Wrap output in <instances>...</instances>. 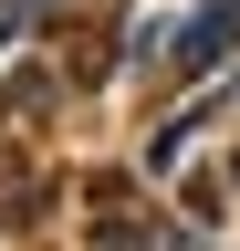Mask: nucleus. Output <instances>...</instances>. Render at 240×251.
<instances>
[{
  "instance_id": "1",
  "label": "nucleus",
  "mask_w": 240,
  "mask_h": 251,
  "mask_svg": "<svg viewBox=\"0 0 240 251\" xmlns=\"http://www.w3.org/2000/svg\"><path fill=\"white\" fill-rule=\"evenodd\" d=\"M219 42H230V11H198V31H188L177 63H219Z\"/></svg>"
}]
</instances>
